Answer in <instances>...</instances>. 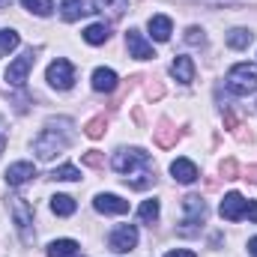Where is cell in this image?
<instances>
[{"label":"cell","instance_id":"15","mask_svg":"<svg viewBox=\"0 0 257 257\" xmlns=\"http://www.w3.org/2000/svg\"><path fill=\"white\" fill-rule=\"evenodd\" d=\"M171 75H174L180 84H192V81H194V63H192V57H186V54L174 57V63H171Z\"/></svg>","mask_w":257,"mask_h":257},{"label":"cell","instance_id":"30","mask_svg":"<svg viewBox=\"0 0 257 257\" xmlns=\"http://www.w3.org/2000/svg\"><path fill=\"white\" fill-rule=\"evenodd\" d=\"M186 42L189 45H203V30L200 27H189L186 30Z\"/></svg>","mask_w":257,"mask_h":257},{"label":"cell","instance_id":"25","mask_svg":"<svg viewBox=\"0 0 257 257\" xmlns=\"http://www.w3.org/2000/svg\"><path fill=\"white\" fill-rule=\"evenodd\" d=\"M138 218H141V221H147V224H150V221H156V218H159V200H156V197L144 200V203H141V209H138Z\"/></svg>","mask_w":257,"mask_h":257},{"label":"cell","instance_id":"31","mask_svg":"<svg viewBox=\"0 0 257 257\" xmlns=\"http://www.w3.org/2000/svg\"><path fill=\"white\" fill-rule=\"evenodd\" d=\"M236 171H239V168H236V162H233V159H227V162L221 165V174H224V180H233V177H236Z\"/></svg>","mask_w":257,"mask_h":257},{"label":"cell","instance_id":"21","mask_svg":"<svg viewBox=\"0 0 257 257\" xmlns=\"http://www.w3.org/2000/svg\"><path fill=\"white\" fill-rule=\"evenodd\" d=\"M128 6V0H93V9L96 12H108V15H123Z\"/></svg>","mask_w":257,"mask_h":257},{"label":"cell","instance_id":"1","mask_svg":"<svg viewBox=\"0 0 257 257\" xmlns=\"http://www.w3.org/2000/svg\"><path fill=\"white\" fill-rule=\"evenodd\" d=\"M111 165H114L117 174H123L126 186H132V189H147V186H153V180H156V171H153L150 156H147L144 150H138V147L114 153Z\"/></svg>","mask_w":257,"mask_h":257},{"label":"cell","instance_id":"9","mask_svg":"<svg viewBox=\"0 0 257 257\" xmlns=\"http://www.w3.org/2000/svg\"><path fill=\"white\" fill-rule=\"evenodd\" d=\"M33 63H36V57H33V51H24L15 63H9V69H6V81L12 84V87H24V81H27V72L33 69Z\"/></svg>","mask_w":257,"mask_h":257},{"label":"cell","instance_id":"34","mask_svg":"<svg viewBox=\"0 0 257 257\" xmlns=\"http://www.w3.org/2000/svg\"><path fill=\"white\" fill-rule=\"evenodd\" d=\"M245 218L257 221V200H248V209H245Z\"/></svg>","mask_w":257,"mask_h":257},{"label":"cell","instance_id":"10","mask_svg":"<svg viewBox=\"0 0 257 257\" xmlns=\"http://www.w3.org/2000/svg\"><path fill=\"white\" fill-rule=\"evenodd\" d=\"M126 45H128V57H138V60H153L156 57V51H153V45L144 39V33H138V30H128L126 33Z\"/></svg>","mask_w":257,"mask_h":257},{"label":"cell","instance_id":"22","mask_svg":"<svg viewBox=\"0 0 257 257\" xmlns=\"http://www.w3.org/2000/svg\"><path fill=\"white\" fill-rule=\"evenodd\" d=\"M156 144H159V147H174V144H177V128L171 126L168 120H162L159 128H156Z\"/></svg>","mask_w":257,"mask_h":257},{"label":"cell","instance_id":"14","mask_svg":"<svg viewBox=\"0 0 257 257\" xmlns=\"http://www.w3.org/2000/svg\"><path fill=\"white\" fill-rule=\"evenodd\" d=\"M117 81H120V78H117L114 69H105V66H102V69L93 72V90H96V93H114V90H117Z\"/></svg>","mask_w":257,"mask_h":257},{"label":"cell","instance_id":"33","mask_svg":"<svg viewBox=\"0 0 257 257\" xmlns=\"http://www.w3.org/2000/svg\"><path fill=\"white\" fill-rule=\"evenodd\" d=\"M165 257H197L194 251H189V248H174V251H168Z\"/></svg>","mask_w":257,"mask_h":257},{"label":"cell","instance_id":"7","mask_svg":"<svg viewBox=\"0 0 257 257\" xmlns=\"http://www.w3.org/2000/svg\"><path fill=\"white\" fill-rule=\"evenodd\" d=\"M108 245H111L114 251H120V254L132 251V248L138 245V227H135V224H120V227H114L111 236H108Z\"/></svg>","mask_w":257,"mask_h":257},{"label":"cell","instance_id":"13","mask_svg":"<svg viewBox=\"0 0 257 257\" xmlns=\"http://www.w3.org/2000/svg\"><path fill=\"white\" fill-rule=\"evenodd\" d=\"M171 177H174L177 183H183V186H192L200 174H197V165H194V162H189V159H177V162L171 165Z\"/></svg>","mask_w":257,"mask_h":257},{"label":"cell","instance_id":"35","mask_svg":"<svg viewBox=\"0 0 257 257\" xmlns=\"http://www.w3.org/2000/svg\"><path fill=\"white\" fill-rule=\"evenodd\" d=\"M248 254L257 257V236H254V239H248Z\"/></svg>","mask_w":257,"mask_h":257},{"label":"cell","instance_id":"2","mask_svg":"<svg viewBox=\"0 0 257 257\" xmlns=\"http://www.w3.org/2000/svg\"><path fill=\"white\" fill-rule=\"evenodd\" d=\"M69 126H72L69 120L63 123V128H57V120H48V126L39 132V138L33 141V150H36V156L42 162H51L54 156H60L66 147H69V141H72V135L66 132Z\"/></svg>","mask_w":257,"mask_h":257},{"label":"cell","instance_id":"23","mask_svg":"<svg viewBox=\"0 0 257 257\" xmlns=\"http://www.w3.org/2000/svg\"><path fill=\"white\" fill-rule=\"evenodd\" d=\"M75 197H69V194H54L51 197V209H54V215H72L75 212Z\"/></svg>","mask_w":257,"mask_h":257},{"label":"cell","instance_id":"29","mask_svg":"<svg viewBox=\"0 0 257 257\" xmlns=\"http://www.w3.org/2000/svg\"><path fill=\"white\" fill-rule=\"evenodd\" d=\"M81 162H84V165H90V168H102V165H105V159H102V156H99L96 150L84 153V156H81Z\"/></svg>","mask_w":257,"mask_h":257},{"label":"cell","instance_id":"8","mask_svg":"<svg viewBox=\"0 0 257 257\" xmlns=\"http://www.w3.org/2000/svg\"><path fill=\"white\" fill-rule=\"evenodd\" d=\"M245 209H248V200L239 192L224 194V200H221V206H218V212H221L224 221H239V218H245Z\"/></svg>","mask_w":257,"mask_h":257},{"label":"cell","instance_id":"11","mask_svg":"<svg viewBox=\"0 0 257 257\" xmlns=\"http://www.w3.org/2000/svg\"><path fill=\"white\" fill-rule=\"evenodd\" d=\"M93 206H96L102 215H123V212H128V200L117 197V194H96Z\"/></svg>","mask_w":257,"mask_h":257},{"label":"cell","instance_id":"16","mask_svg":"<svg viewBox=\"0 0 257 257\" xmlns=\"http://www.w3.org/2000/svg\"><path fill=\"white\" fill-rule=\"evenodd\" d=\"M171 30H174V24H171L168 15H153L150 18V33H153L156 42H168L171 39Z\"/></svg>","mask_w":257,"mask_h":257},{"label":"cell","instance_id":"3","mask_svg":"<svg viewBox=\"0 0 257 257\" xmlns=\"http://www.w3.org/2000/svg\"><path fill=\"white\" fill-rule=\"evenodd\" d=\"M227 90L236 96H248L257 90V66L254 63H236L227 72Z\"/></svg>","mask_w":257,"mask_h":257},{"label":"cell","instance_id":"17","mask_svg":"<svg viewBox=\"0 0 257 257\" xmlns=\"http://www.w3.org/2000/svg\"><path fill=\"white\" fill-rule=\"evenodd\" d=\"M251 39H254V33H251V30H245V27H233V30L227 33V45H230V48H236V51L248 48V45H251Z\"/></svg>","mask_w":257,"mask_h":257},{"label":"cell","instance_id":"24","mask_svg":"<svg viewBox=\"0 0 257 257\" xmlns=\"http://www.w3.org/2000/svg\"><path fill=\"white\" fill-rule=\"evenodd\" d=\"M18 42H21V36L15 30H0V57H6L9 51H15Z\"/></svg>","mask_w":257,"mask_h":257},{"label":"cell","instance_id":"28","mask_svg":"<svg viewBox=\"0 0 257 257\" xmlns=\"http://www.w3.org/2000/svg\"><path fill=\"white\" fill-rule=\"evenodd\" d=\"M51 177L54 180H63V183H75V180H81V171L75 165H60V168H54Z\"/></svg>","mask_w":257,"mask_h":257},{"label":"cell","instance_id":"26","mask_svg":"<svg viewBox=\"0 0 257 257\" xmlns=\"http://www.w3.org/2000/svg\"><path fill=\"white\" fill-rule=\"evenodd\" d=\"M21 3H24V9H30L33 15H42V18L54 12V3L51 0H21Z\"/></svg>","mask_w":257,"mask_h":257},{"label":"cell","instance_id":"32","mask_svg":"<svg viewBox=\"0 0 257 257\" xmlns=\"http://www.w3.org/2000/svg\"><path fill=\"white\" fill-rule=\"evenodd\" d=\"M6 138H9V135H6V120H3V114H0V153L6 150Z\"/></svg>","mask_w":257,"mask_h":257},{"label":"cell","instance_id":"27","mask_svg":"<svg viewBox=\"0 0 257 257\" xmlns=\"http://www.w3.org/2000/svg\"><path fill=\"white\" fill-rule=\"evenodd\" d=\"M105 128H108V120H105V114H102V117H93V120L84 126V135L96 141V138H102V135H105Z\"/></svg>","mask_w":257,"mask_h":257},{"label":"cell","instance_id":"19","mask_svg":"<svg viewBox=\"0 0 257 257\" xmlns=\"http://www.w3.org/2000/svg\"><path fill=\"white\" fill-rule=\"evenodd\" d=\"M108 36H111L108 24H90L84 30V42H90V45H102V42H108Z\"/></svg>","mask_w":257,"mask_h":257},{"label":"cell","instance_id":"5","mask_svg":"<svg viewBox=\"0 0 257 257\" xmlns=\"http://www.w3.org/2000/svg\"><path fill=\"white\" fill-rule=\"evenodd\" d=\"M12 218L24 242H33V206L24 197H12Z\"/></svg>","mask_w":257,"mask_h":257},{"label":"cell","instance_id":"12","mask_svg":"<svg viewBox=\"0 0 257 257\" xmlns=\"http://www.w3.org/2000/svg\"><path fill=\"white\" fill-rule=\"evenodd\" d=\"M36 177V168L30 165V162H15V165H9V171H6V183L9 186H24V183H30Z\"/></svg>","mask_w":257,"mask_h":257},{"label":"cell","instance_id":"6","mask_svg":"<svg viewBox=\"0 0 257 257\" xmlns=\"http://www.w3.org/2000/svg\"><path fill=\"white\" fill-rule=\"evenodd\" d=\"M45 78H48V84H51L54 90H69V87L75 84V66L69 63V60H63V57H57L54 63L48 66Z\"/></svg>","mask_w":257,"mask_h":257},{"label":"cell","instance_id":"18","mask_svg":"<svg viewBox=\"0 0 257 257\" xmlns=\"http://www.w3.org/2000/svg\"><path fill=\"white\" fill-rule=\"evenodd\" d=\"M81 245L75 242V239H54L51 245H48V257H75Z\"/></svg>","mask_w":257,"mask_h":257},{"label":"cell","instance_id":"4","mask_svg":"<svg viewBox=\"0 0 257 257\" xmlns=\"http://www.w3.org/2000/svg\"><path fill=\"white\" fill-rule=\"evenodd\" d=\"M183 233H194L197 230V224H203L206 221V203H203V197L200 194H189V197H183Z\"/></svg>","mask_w":257,"mask_h":257},{"label":"cell","instance_id":"20","mask_svg":"<svg viewBox=\"0 0 257 257\" xmlns=\"http://www.w3.org/2000/svg\"><path fill=\"white\" fill-rule=\"evenodd\" d=\"M90 9L84 6V0H63V9H60V15H63V21H78L81 15H87Z\"/></svg>","mask_w":257,"mask_h":257}]
</instances>
